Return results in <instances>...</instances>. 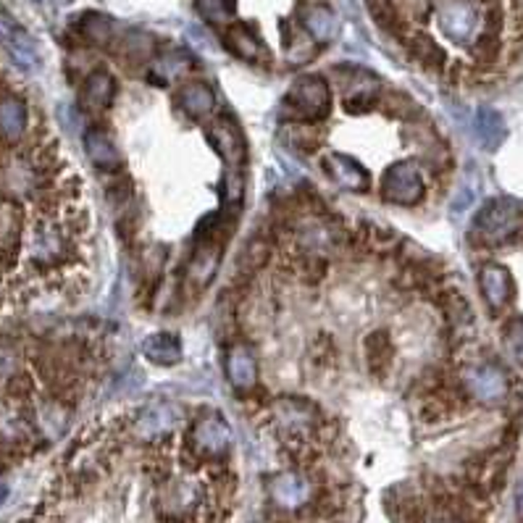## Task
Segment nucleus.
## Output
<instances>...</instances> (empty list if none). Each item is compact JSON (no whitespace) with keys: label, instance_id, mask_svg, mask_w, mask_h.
Here are the masks:
<instances>
[{"label":"nucleus","instance_id":"1","mask_svg":"<svg viewBox=\"0 0 523 523\" xmlns=\"http://www.w3.org/2000/svg\"><path fill=\"white\" fill-rule=\"evenodd\" d=\"M523 232V213L511 200H492L476 216L473 234L487 245H503Z\"/></svg>","mask_w":523,"mask_h":523},{"label":"nucleus","instance_id":"2","mask_svg":"<svg viewBox=\"0 0 523 523\" xmlns=\"http://www.w3.org/2000/svg\"><path fill=\"white\" fill-rule=\"evenodd\" d=\"M287 117L292 121H318L329 114L332 109V95L329 84L321 76H302L292 84L290 95L285 101Z\"/></svg>","mask_w":523,"mask_h":523},{"label":"nucleus","instance_id":"3","mask_svg":"<svg viewBox=\"0 0 523 523\" xmlns=\"http://www.w3.org/2000/svg\"><path fill=\"white\" fill-rule=\"evenodd\" d=\"M382 189L387 200L400 203V205H413L423 197V179L410 161H403V164H395L384 174Z\"/></svg>","mask_w":523,"mask_h":523},{"label":"nucleus","instance_id":"4","mask_svg":"<svg viewBox=\"0 0 523 523\" xmlns=\"http://www.w3.org/2000/svg\"><path fill=\"white\" fill-rule=\"evenodd\" d=\"M437 16L442 32L455 43H468L476 32V8L468 0H445Z\"/></svg>","mask_w":523,"mask_h":523},{"label":"nucleus","instance_id":"5","mask_svg":"<svg viewBox=\"0 0 523 523\" xmlns=\"http://www.w3.org/2000/svg\"><path fill=\"white\" fill-rule=\"evenodd\" d=\"M465 384L471 395L481 403H500L508 392V379L497 366L481 363L465 371Z\"/></svg>","mask_w":523,"mask_h":523},{"label":"nucleus","instance_id":"6","mask_svg":"<svg viewBox=\"0 0 523 523\" xmlns=\"http://www.w3.org/2000/svg\"><path fill=\"white\" fill-rule=\"evenodd\" d=\"M0 45L21 68L37 66V48H35L32 37L21 27H16L8 16H0Z\"/></svg>","mask_w":523,"mask_h":523},{"label":"nucleus","instance_id":"7","mask_svg":"<svg viewBox=\"0 0 523 523\" xmlns=\"http://www.w3.org/2000/svg\"><path fill=\"white\" fill-rule=\"evenodd\" d=\"M211 142L219 148V153L229 166H239L245 161V137L239 126L229 118H216L211 124Z\"/></svg>","mask_w":523,"mask_h":523},{"label":"nucleus","instance_id":"8","mask_svg":"<svg viewBox=\"0 0 523 523\" xmlns=\"http://www.w3.org/2000/svg\"><path fill=\"white\" fill-rule=\"evenodd\" d=\"M114 95H117V82H114V76H111L109 71H93V74L87 76L84 87H82L79 101H82V109H84V111L98 114V111H106V109L114 103Z\"/></svg>","mask_w":523,"mask_h":523},{"label":"nucleus","instance_id":"9","mask_svg":"<svg viewBox=\"0 0 523 523\" xmlns=\"http://www.w3.org/2000/svg\"><path fill=\"white\" fill-rule=\"evenodd\" d=\"M481 292H484L487 302H489L495 310L505 308L508 300H511V294H513L511 274H508L503 266H497V263L484 266V269H481Z\"/></svg>","mask_w":523,"mask_h":523},{"label":"nucleus","instance_id":"10","mask_svg":"<svg viewBox=\"0 0 523 523\" xmlns=\"http://www.w3.org/2000/svg\"><path fill=\"white\" fill-rule=\"evenodd\" d=\"M195 445L203 455H221L229 447V429L219 418H203L195 426Z\"/></svg>","mask_w":523,"mask_h":523},{"label":"nucleus","instance_id":"11","mask_svg":"<svg viewBox=\"0 0 523 523\" xmlns=\"http://www.w3.org/2000/svg\"><path fill=\"white\" fill-rule=\"evenodd\" d=\"M269 489H271V497H274L282 508H300V505L308 500V495H310L308 481H302V479L294 476V473H279L277 479H271Z\"/></svg>","mask_w":523,"mask_h":523},{"label":"nucleus","instance_id":"12","mask_svg":"<svg viewBox=\"0 0 523 523\" xmlns=\"http://www.w3.org/2000/svg\"><path fill=\"white\" fill-rule=\"evenodd\" d=\"M326 169H329V174L334 176L342 187H348V189H355V192H366L368 189V174L352 161L348 156H340V153H334V156H329L326 158Z\"/></svg>","mask_w":523,"mask_h":523},{"label":"nucleus","instance_id":"13","mask_svg":"<svg viewBox=\"0 0 523 523\" xmlns=\"http://www.w3.org/2000/svg\"><path fill=\"white\" fill-rule=\"evenodd\" d=\"M366 358H368V371L374 376H387L390 366H392V358H395V348H392V340L387 332H374L368 334L366 340Z\"/></svg>","mask_w":523,"mask_h":523},{"label":"nucleus","instance_id":"14","mask_svg":"<svg viewBox=\"0 0 523 523\" xmlns=\"http://www.w3.org/2000/svg\"><path fill=\"white\" fill-rule=\"evenodd\" d=\"M213 103H216V98H213L211 87H208V84H203V82L187 84V87L179 93V106L184 109V114H187V117H192V118L208 117V114L213 111Z\"/></svg>","mask_w":523,"mask_h":523},{"label":"nucleus","instance_id":"15","mask_svg":"<svg viewBox=\"0 0 523 523\" xmlns=\"http://www.w3.org/2000/svg\"><path fill=\"white\" fill-rule=\"evenodd\" d=\"M19 234H21V211L11 200L0 197V258L16 250Z\"/></svg>","mask_w":523,"mask_h":523},{"label":"nucleus","instance_id":"16","mask_svg":"<svg viewBox=\"0 0 523 523\" xmlns=\"http://www.w3.org/2000/svg\"><path fill=\"white\" fill-rule=\"evenodd\" d=\"M224 40H227V48L232 51L234 56H239V59L245 60H261L263 59V45H261V40L247 29V27H242V24H234L227 29V35H224Z\"/></svg>","mask_w":523,"mask_h":523},{"label":"nucleus","instance_id":"17","mask_svg":"<svg viewBox=\"0 0 523 523\" xmlns=\"http://www.w3.org/2000/svg\"><path fill=\"white\" fill-rule=\"evenodd\" d=\"M27 129V109L16 98H3L0 101V137L16 140Z\"/></svg>","mask_w":523,"mask_h":523},{"label":"nucleus","instance_id":"18","mask_svg":"<svg viewBox=\"0 0 523 523\" xmlns=\"http://www.w3.org/2000/svg\"><path fill=\"white\" fill-rule=\"evenodd\" d=\"M87 150H90L93 161L98 164V169H106V172L118 169V153L106 132H101V129L87 132Z\"/></svg>","mask_w":523,"mask_h":523},{"label":"nucleus","instance_id":"19","mask_svg":"<svg viewBox=\"0 0 523 523\" xmlns=\"http://www.w3.org/2000/svg\"><path fill=\"white\" fill-rule=\"evenodd\" d=\"M305 29L318 40V43H326L337 35V19L329 8L324 5H310L305 11Z\"/></svg>","mask_w":523,"mask_h":523},{"label":"nucleus","instance_id":"20","mask_svg":"<svg viewBox=\"0 0 523 523\" xmlns=\"http://www.w3.org/2000/svg\"><path fill=\"white\" fill-rule=\"evenodd\" d=\"M229 376L237 387H253L255 384V363L245 348H237L229 352Z\"/></svg>","mask_w":523,"mask_h":523},{"label":"nucleus","instance_id":"21","mask_svg":"<svg viewBox=\"0 0 523 523\" xmlns=\"http://www.w3.org/2000/svg\"><path fill=\"white\" fill-rule=\"evenodd\" d=\"M145 355H148V358H153L156 363L172 366V363L179 360L181 350H179L176 337H172V334H156V337H150V340H148V345H145Z\"/></svg>","mask_w":523,"mask_h":523},{"label":"nucleus","instance_id":"22","mask_svg":"<svg viewBox=\"0 0 523 523\" xmlns=\"http://www.w3.org/2000/svg\"><path fill=\"white\" fill-rule=\"evenodd\" d=\"M479 140L487 145V148H497L500 142H503V137H505V124H503V118L497 117L495 111H489V109H484L481 114H479Z\"/></svg>","mask_w":523,"mask_h":523},{"label":"nucleus","instance_id":"23","mask_svg":"<svg viewBox=\"0 0 523 523\" xmlns=\"http://www.w3.org/2000/svg\"><path fill=\"white\" fill-rule=\"evenodd\" d=\"M79 32H82V37H84L87 43H93V45H103V43H109V37H111V24H109V19H106V16H95V13H90V16H84V19H82Z\"/></svg>","mask_w":523,"mask_h":523},{"label":"nucleus","instance_id":"24","mask_svg":"<svg viewBox=\"0 0 523 523\" xmlns=\"http://www.w3.org/2000/svg\"><path fill=\"white\" fill-rule=\"evenodd\" d=\"M413 53H415V59L421 60L423 66H429V68H439L442 63H445V53L437 48V43L434 40H429L426 35H418L415 40H413Z\"/></svg>","mask_w":523,"mask_h":523},{"label":"nucleus","instance_id":"25","mask_svg":"<svg viewBox=\"0 0 523 523\" xmlns=\"http://www.w3.org/2000/svg\"><path fill=\"white\" fill-rule=\"evenodd\" d=\"M505 345H508V352L513 355V360L523 366V318H513L505 326Z\"/></svg>","mask_w":523,"mask_h":523},{"label":"nucleus","instance_id":"26","mask_svg":"<svg viewBox=\"0 0 523 523\" xmlns=\"http://www.w3.org/2000/svg\"><path fill=\"white\" fill-rule=\"evenodd\" d=\"M266 261H269V242H266V239H253V242L247 245V250H245L242 263H247L250 271H258Z\"/></svg>","mask_w":523,"mask_h":523},{"label":"nucleus","instance_id":"27","mask_svg":"<svg viewBox=\"0 0 523 523\" xmlns=\"http://www.w3.org/2000/svg\"><path fill=\"white\" fill-rule=\"evenodd\" d=\"M234 8H237V0H200V11L211 21H221V19L232 16Z\"/></svg>","mask_w":523,"mask_h":523},{"label":"nucleus","instance_id":"28","mask_svg":"<svg viewBox=\"0 0 523 523\" xmlns=\"http://www.w3.org/2000/svg\"><path fill=\"white\" fill-rule=\"evenodd\" d=\"M16 374V352L0 345V379H11Z\"/></svg>","mask_w":523,"mask_h":523},{"label":"nucleus","instance_id":"29","mask_svg":"<svg viewBox=\"0 0 523 523\" xmlns=\"http://www.w3.org/2000/svg\"><path fill=\"white\" fill-rule=\"evenodd\" d=\"M516 505H519V513L523 516V479L521 484H519V492H516Z\"/></svg>","mask_w":523,"mask_h":523}]
</instances>
